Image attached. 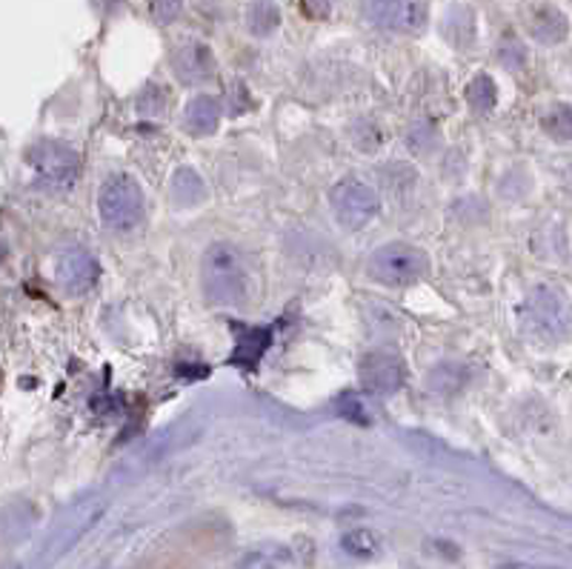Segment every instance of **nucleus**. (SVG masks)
<instances>
[{"mask_svg":"<svg viewBox=\"0 0 572 569\" xmlns=\"http://www.w3.org/2000/svg\"><path fill=\"white\" fill-rule=\"evenodd\" d=\"M358 373H361L363 387L378 395L395 392L404 384V364L392 352H370L358 366Z\"/></svg>","mask_w":572,"mask_h":569,"instance_id":"obj_9","label":"nucleus"},{"mask_svg":"<svg viewBox=\"0 0 572 569\" xmlns=\"http://www.w3.org/2000/svg\"><path fill=\"white\" fill-rule=\"evenodd\" d=\"M98 209H101V220L115 232H130L144 220V190L126 172H115L109 175L98 195Z\"/></svg>","mask_w":572,"mask_h":569,"instance_id":"obj_2","label":"nucleus"},{"mask_svg":"<svg viewBox=\"0 0 572 569\" xmlns=\"http://www.w3.org/2000/svg\"><path fill=\"white\" fill-rule=\"evenodd\" d=\"M441 32L456 49H467L475 41V15L467 7H452L441 23Z\"/></svg>","mask_w":572,"mask_h":569,"instance_id":"obj_13","label":"nucleus"},{"mask_svg":"<svg viewBox=\"0 0 572 569\" xmlns=\"http://www.w3.org/2000/svg\"><path fill=\"white\" fill-rule=\"evenodd\" d=\"M340 549L347 555H352V558H375L378 553H381V540H378L375 533H370V530H352V533H347L344 538H340Z\"/></svg>","mask_w":572,"mask_h":569,"instance_id":"obj_15","label":"nucleus"},{"mask_svg":"<svg viewBox=\"0 0 572 569\" xmlns=\"http://www.w3.org/2000/svg\"><path fill=\"white\" fill-rule=\"evenodd\" d=\"M269 343V329H249L240 335L238 350H235V361L238 364H255V361L261 359V352L267 350Z\"/></svg>","mask_w":572,"mask_h":569,"instance_id":"obj_19","label":"nucleus"},{"mask_svg":"<svg viewBox=\"0 0 572 569\" xmlns=\"http://www.w3.org/2000/svg\"><path fill=\"white\" fill-rule=\"evenodd\" d=\"M26 161H30V167L35 169L37 175L44 178L46 183H55V186H69L80 172L78 155L66 144H58V140L35 144L30 155H26Z\"/></svg>","mask_w":572,"mask_h":569,"instance_id":"obj_6","label":"nucleus"},{"mask_svg":"<svg viewBox=\"0 0 572 569\" xmlns=\"http://www.w3.org/2000/svg\"><path fill=\"white\" fill-rule=\"evenodd\" d=\"M172 190H175V201L181 206H192L198 204L206 190H203V181L192 172V169H178L175 172V181H172Z\"/></svg>","mask_w":572,"mask_h":569,"instance_id":"obj_16","label":"nucleus"},{"mask_svg":"<svg viewBox=\"0 0 572 569\" xmlns=\"http://www.w3.org/2000/svg\"><path fill=\"white\" fill-rule=\"evenodd\" d=\"M238 569H278V564H276V558H272V555L258 553V555H253V558H247V561L240 564Z\"/></svg>","mask_w":572,"mask_h":569,"instance_id":"obj_23","label":"nucleus"},{"mask_svg":"<svg viewBox=\"0 0 572 569\" xmlns=\"http://www.w3.org/2000/svg\"><path fill=\"white\" fill-rule=\"evenodd\" d=\"M172 69L183 83H203L215 75V55L201 41H187L172 52Z\"/></svg>","mask_w":572,"mask_h":569,"instance_id":"obj_10","label":"nucleus"},{"mask_svg":"<svg viewBox=\"0 0 572 569\" xmlns=\"http://www.w3.org/2000/svg\"><path fill=\"white\" fill-rule=\"evenodd\" d=\"M203 293L217 307H244L253 293L247 258L229 243H212L203 255Z\"/></svg>","mask_w":572,"mask_h":569,"instance_id":"obj_1","label":"nucleus"},{"mask_svg":"<svg viewBox=\"0 0 572 569\" xmlns=\"http://www.w3.org/2000/svg\"><path fill=\"white\" fill-rule=\"evenodd\" d=\"M183 124L192 135H212L221 124V103L212 95L192 98L187 112H183Z\"/></svg>","mask_w":572,"mask_h":569,"instance_id":"obj_12","label":"nucleus"},{"mask_svg":"<svg viewBox=\"0 0 572 569\" xmlns=\"http://www.w3.org/2000/svg\"><path fill=\"white\" fill-rule=\"evenodd\" d=\"M329 204H333V212L340 227L363 229L378 218L381 197H378V192L372 190L370 183L347 178V181H340L335 186L333 195H329Z\"/></svg>","mask_w":572,"mask_h":569,"instance_id":"obj_4","label":"nucleus"},{"mask_svg":"<svg viewBox=\"0 0 572 569\" xmlns=\"http://www.w3.org/2000/svg\"><path fill=\"white\" fill-rule=\"evenodd\" d=\"M543 132L556 140H572V106L567 103H556L547 110V115L541 117Z\"/></svg>","mask_w":572,"mask_h":569,"instance_id":"obj_17","label":"nucleus"},{"mask_svg":"<svg viewBox=\"0 0 572 569\" xmlns=\"http://www.w3.org/2000/svg\"><path fill=\"white\" fill-rule=\"evenodd\" d=\"M55 281L66 295H87L98 284V261L87 249H66L55 263Z\"/></svg>","mask_w":572,"mask_h":569,"instance_id":"obj_7","label":"nucleus"},{"mask_svg":"<svg viewBox=\"0 0 572 569\" xmlns=\"http://www.w3.org/2000/svg\"><path fill=\"white\" fill-rule=\"evenodd\" d=\"M367 15L390 32H418L424 26L420 0H363Z\"/></svg>","mask_w":572,"mask_h":569,"instance_id":"obj_8","label":"nucleus"},{"mask_svg":"<svg viewBox=\"0 0 572 569\" xmlns=\"http://www.w3.org/2000/svg\"><path fill=\"white\" fill-rule=\"evenodd\" d=\"M501 569H524V567H501Z\"/></svg>","mask_w":572,"mask_h":569,"instance_id":"obj_24","label":"nucleus"},{"mask_svg":"<svg viewBox=\"0 0 572 569\" xmlns=\"http://www.w3.org/2000/svg\"><path fill=\"white\" fill-rule=\"evenodd\" d=\"M501 58L507 60V66H521V64H524V58H527V55H524L521 46L515 44L513 37H509L507 44L501 46Z\"/></svg>","mask_w":572,"mask_h":569,"instance_id":"obj_22","label":"nucleus"},{"mask_svg":"<svg viewBox=\"0 0 572 569\" xmlns=\"http://www.w3.org/2000/svg\"><path fill=\"white\" fill-rule=\"evenodd\" d=\"M429 261L413 243H390L370 258V275L384 286H410L420 281Z\"/></svg>","mask_w":572,"mask_h":569,"instance_id":"obj_3","label":"nucleus"},{"mask_svg":"<svg viewBox=\"0 0 572 569\" xmlns=\"http://www.w3.org/2000/svg\"><path fill=\"white\" fill-rule=\"evenodd\" d=\"M527 321L538 335L564 338L572 332V304L556 286H538L527 298Z\"/></svg>","mask_w":572,"mask_h":569,"instance_id":"obj_5","label":"nucleus"},{"mask_svg":"<svg viewBox=\"0 0 572 569\" xmlns=\"http://www.w3.org/2000/svg\"><path fill=\"white\" fill-rule=\"evenodd\" d=\"M247 26L255 37H267L281 26V9L276 0H255L247 9Z\"/></svg>","mask_w":572,"mask_h":569,"instance_id":"obj_14","label":"nucleus"},{"mask_svg":"<svg viewBox=\"0 0 572 569\" xmlns=\"http://www.w3.org/2000/svg\"><path fill=\"white\" fill-rule=\"evenodd\" d=\"M567 32H570V23L550 3H541L529 12V35L536 37L538 44H561Z\"/></svg>","mask_w":572,"mask_h":569,"instance_id":"obj_11","label":"nucleus"},{"mask_svg":"<svg viewBox=\"0 0 572 569\" xmlns=\"http://www.w3.org/2000/svg\"><path fill=\"white\" fill-rule=\"evenodd\" d=\"M467 101L472 103V110L479 112H490L498 101V89H495V81L490 75H475L467 87Z\"/></svg>","mask_w":572,"mask_h":569,"instance_id":"obj_18","label":"nucleus"},{"mask_svg":"<svg viewBox=\"0 0 572 569\" xmlns=\"http://www.w3.org/2000/svg\"><path fill=\"white\" fill-rule=\"evenodd\" d=\"M301 9H304V15L312 18V21H324L333 12V0H301Z\"/></svg>","mask_w":572,"mask_h":569,"instance_id":"obj_21","label":"nucleus"},{"mask_svg":"<svg viewBox=\"0 0 572 569\" xmlns=\"http://www.w3.org/2000/svg\"><path fill=\"white\" fill-rule=\"evenodd\" d=\"M149 12H153V21L167 26V23L178 21L183 12V0H149Z\"/></svg>","mask_w":572,"mask_h":569,"instance_id":"obj_20","label":"nucleus"}]
</instances>
